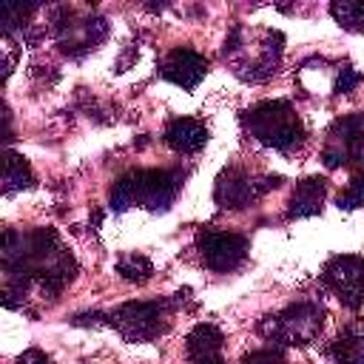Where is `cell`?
<instances>
[{
	"instance_id": "obj_19",
	"label": "cell",
	"mask_w": 364,
	"mask_h": 364,
	"mask_svg": "<svg viewBox=\"0 0 364 364\" xmlns=\"http://www.w3.org/2000/svg\"><path fill=\"white\" fill-rule=\"evenodd\" d=\"M242 364H287V361H284L282 353H276V350H256V353L245 355Z\"/></svg>"
},
{
	"instance_id": "obj_16",
	"label": "cell",
	"mask_w": 364,
	"mask_h": 364,
	"mask_svg": "<svg viewBox=\"0 0 364 364\" xmlns=\"http://www.w3.org/2000/svg\"><path fill=\"white\" fill-rule=\"evenodd\" d=\"M117 273L125 279V282H134V284H145L151 276H154V264L139 256V253H131V256H122L117 262Z\"/></svg>"
},
{
	"instance_id": "obj_8",
	"label": "cell",
	"mask_w": 364,
	"mask_h": 364,
	"mask_svg": "<svg viewBox=\"0 0 364 364\" xmlns=\"http://www.w3.org/2000/svg\"><path fill=\"white\" fill-rule=\"evenodd\" d=\"M196 247L202 253V262L210 270L228 273L236 270L247 256V239L239 233H222V230H202L196 236Z\"/></svg>"
},
{
	"instance_id": "obj_21",
	"label": "cell",
	"mask_w": 364,
	"mask_h": 364,
	"mask_svg": "<svg viewBox=\"0 0 364 364\" xmlns=\"http://www.w3.org/2000/svg\"><path fill=\"white\" fill-rule=\"evenodd\" d=\"M191 364H225V358H222V353H216V355H199V358H191Z\"/></svg>"
},
{
	"instance_id": "obj_9",
	"label": "cell",
	"mask_w": 364,
	"mask_h": 364,
	"mask_svg": "<svg viewBox=\"0 0 364 364\" xmlns=\"http://www.w3.org/2000/svg\"><path fill=\"white\" fill-rule=\"evenodd\" d=\"M159 74L165 80H171L173 85L191 91L202 82V77L208 74V60L193 51V48H173L165 54V60L159 63Z\"/></svg>"
},
{
	"instance_id": "obj_12",
	"label": "cell",
	"mask_w": 364,
	"mask_h": 364,
	"mask_svg": "<svg viewBox=\"0 0 364 364\" xmlns=\"http://www.w3.org/2000/svg\"><path fill=\"white\" fill-rule=\"evenodd\" d=\"M333 364H364V324H350L330 344Z\"/></svg>"
},
{
	"instance_id": "obj_18",
	"label": "cell",
	"mask_w": 364,
	"mask_h": 364,
	"mask_svg": "<svg viewBox=\"0 0 364 364\" xmlns=\"http://www.w3.org/2000/svg\"><path fill=\"white\" fill-rule=\"evenodd\" d=\"M358 82H361V74L355 68H350V65H341V71L336 77V94H350Z\"/></svg>"
},
{
	"instance_id": "obj_3",
	"label": "cell",
	"mask_w": 364,
	"mask_h": 364,
	"mask_svg": "<svg viewBox=\"0 0 364 364\" xmlns=\"http://www.w3.org/2000/svg\"><path fill=\"white\" fill-rule=\"evenodd\" d=\"M321 324H324V310L313 301H299L284 307L276 316H267L259 324V333L267 341H276L282 347H301L318 338Z\"/></svg>"
},
{
	"instance_id": "obj_2",
	"label": "cell",
	"mask_w": 364,
	"mask_h": 364,
	"mask_svg": "<svg viewBox=\"0 0 364 364\" xmlns=\"http://www.w3.org/2000/svg\"><path fill=\"white\" fill-rule=\"evenodd\" d=\"M242 122L253 139H259L262 145H270L276 151H293L304 139L301 119L293 111V105L284 100H264V102L247 108L242 114Z\"/></svg>"
},
{
	"instance_id": "obj_14",
	"label": "cell",
	"mask_w": 364,
	"mask_h": 364,
	"mask_svg": "<svg viewBox=\"0 0 364 364\" xmlns=\"http://www.w3.org/2000/svg\"><path fill=\"white\" fill-rule=\"evenodd\" d=\"M34 185V173L28 168V162L14 154V151H6V162H3V191L6 193H14V191H23V188H31Z\"/></svg>"
},
{
	"instance_id": "obj_6",
	"label": "cell",
	"mask_w": 364,
	"mask_h": 364,
	"mask_svg": "<svg viewBox=\"0 0 364 364\" xmlns=\"http://www.w3.org/2000/svg\"><path fill=\"white\" fill-rule=\"evenodd\" d=\"M324 284L338 296V301L350 310H358L364 301V259L344 253L333 256L321 270Z\"/></svg>"
},
{
	"instance_id": "obj_5",
	"label": "cell",
	"mask_w": 364,
	"mask_h": 364,
	"mask_svg": "<svg viewBox=\"0 0 364 364\" xmlns=\"http://www.w3.org/2000/svg\"><path fill=\"white\" fill-rule=\"evenodd\" d=\"M321 162L327 168H341V165H364V114H350L341 117L324 142Z\"/></svg>"
},
{
	"instance_id": "obj_13",
	"label": "cell",
	"mask_w": 364,
	"mask_h": 364,
	"mask_svg": "<svg viewBox=\"0 0 364 364\" xmlns=\"http://www.w3.org/2000/svg\"><path fill=\"white\" fill-rule=\"evenodd\" d=\"M222 330L213 327V324H196L191 333H188V341H185V350H188V358H199V355H216L222 350Z\"/></svg>"
},
{
	"instance_id": "obj_7",
	"label": "cell",
	"mask_w": 364,
	"mask_h": 364,
	"mask_svg": "<svg viewBox=\"0 0 364 364\" xmlns=\"http://www.w3.org/2000/svg\"><path fill=\"white\" fill-rule=\"evenodd\" d=\"M282 185V176H259V179H250L247 173H242L239 168H228L219 179H216V191H213V199L219 208H230V210H239V208H247L253 199L264 196L267 191L279 188Z\"/></svg>"
},
{
	"instance_id": "obj_20",
	"label": "cell",
	"mask_w": 364,
	"mask_h": 364,
	"mask_svg": "<svg viewBox=\"0 0 364 364\" xmlns=\"http://www.w3.org/2000/svg\"><path fill=\"white\" fill-rule=\"evenodd\" d=\"M17 364H51V358H48L46 353H40V350H26V353L17 358Z\"/></svg>"
},
{
	"instance_id": "obj_11",
	"label": "cell",
	"mask_w": 364,
	"mask_h": 364,
	"mask_svg": "<svg viewBox=\"0 0 364 364\" xmlns=\"http://www.w3.org/2000/svg\"><path fill=\"white\" fill-rule=\"evenodd\" d=\"M324 196H327V179L321 176H307L296 185L293 196H290V208H287V216L290 219H304V216H316L324 205Z\"/></svg>"
},
{
	"instance_id": "obj_4",
	"label": "cell",
	"mask_w": 364,
	"mask_h": 364,
	"mask_svg": "<svg viewBox=\"0 0 364 364\" xmlns=\"http://www.w3.org/2000/svg\"><path fill=\"white\" fill-rule=\"evenodd\" d=\"M168 301H125L108 316V324L128 341H154L168 330Z\"/></svg>"
},
{
	"instance_id": "obj_10",
	"label": "cell",
	"mask_w": 364,
	"mask_h": 364,
	"mask_svg": "<svg viewBox=\"0 0 364 364\" xmlns=\"http://www.w3.org/2000/svg\"><path fill=\"white\" fill-rule=\"evenodd\" d=\"M165 142L168 148H173L176 154H196L205 148L208 142V128L199 119L191 117H179L173 122H168L165 128Z\"/></svg>"
},
{
	"instance_id": "obj_1",
	"label": "cell",
	"mask_w": 364,
	"mask_h": 364,
	"mask_svg": "<svg viewBox=\"0 0 364 364\" xmlns=\"http://www.w3.org/2000/svg\"><path fill=\"white\" fill-rule=\"evenodd\" d=\"M182 188V176L176 171H131L119 176L111 188V208L125 210L131 205H142L145 210H168Z\"/></svg>"
},
{
	"instance_id": "obj_15",
	"label": "cell",
	"mask_w": 364,
	"mask_h": 364,
	"mask_svg": "<svg viewBox=\"0 0 364 364\" xmlns=\"http://www.w3.org/2000/svg\"><path fill=\"white\" fill-rule=\"evenodd\" d=\"M330 14L347 31H364V0H333Z\"/></svg>"
},
{
	"instance_id": "obj_17",
	"label": "cell",
	"mask_w": 364,
	"mask_h": 364,
	"mask_svg": "<svg viewBox=\"0 0 364 364\" xmlns=\"http://www.w3.org/2000/svg\"><path fill=\"white\" fill-rule=\"evenodd\" d=\"M361 205H364V173H355L347 182V188L338 193V208L341 210H355Z\"/></svg>"
}]
</instances>
